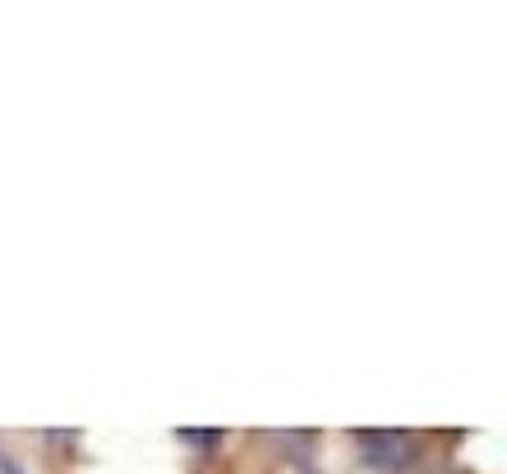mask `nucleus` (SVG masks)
Listing matches in <instances>:
<instances>
[{"instance_id": "obj_1", "label": "nucleus", "mask_w": 507, "mask_h": 474, "mask_svg": "<svg viewBox=\"0 0 507 474\" xmlns=\"http://www.w3.org/2000/svg\"><path fill=\"white\" fill-rule=\"evenodd\" d=\"M360 452L374 470H402L411 461V443L402 433H365L360 438Z\"/></svg>"}, {"instance_id": "obj_2", "label": "nucleus", "mask_w": 507, "mask_h": 474, "mask_svg": "<svg viewBox=\"0 0 507 474\" xmlns=\"http://www.w3.org/2000/svg\"><path fill=\"white\" fill-rule=\"evenodd\" d=\"M0 474H23V465H19L14 456H5V452H0Z\"/></svg>"}]
</instances>
